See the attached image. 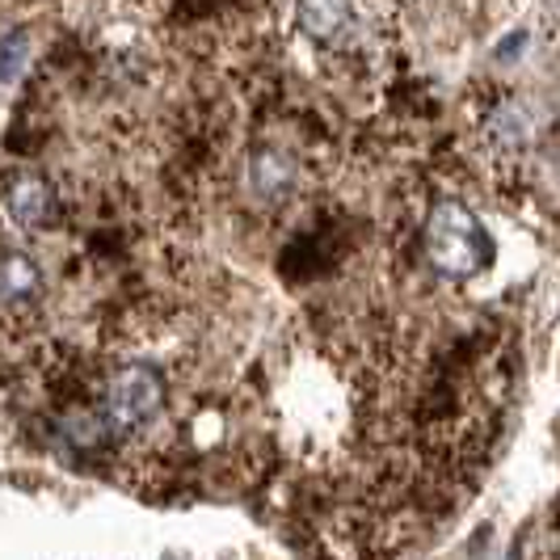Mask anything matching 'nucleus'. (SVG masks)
Masks as SVG:
<instances>
[{
	"instance_id": "nucleus-1",
	"label": "nucleus",
	"mask_w": 560,
	"mask_h": 560,
	"mask_svg": "<svg viewBox=\"0 0 560 560\" xmlns=\"http://www.w3.org/2000/svg\"><path fill=\"white\" fill-rule=\"evenodd\" d=\"M425 253L434 261L439 275L447 279H468L485 270V261L493 257V241L480 228V220L464 207V202H439L430 228H425Z\"/></svg>"
},
{
	"instance_id": "nucleus-2",
	"label": "nucleus",
	"mask_w": 560,
	"mask_h": 560,
	"mask_svg": "<svg viewBox=\"0 0 560 560\" xmlns=\"http://www.w3.org/2000/svg\"><path fill=\"white\" fill-rule=\"evenodd\" d=\"M161 396H165V384L148 363L118 366L102 396V418L110 425V434H131L148 425L161 409Z\"/></svg>"
},
{
	"instance_id": "nucleus-3",
	"label": "nucleus",
	"mask_w": 560,
	"mask_h": 560,
	"mask_svg": "<svg viewBox=\"0 0 560 560\" xmlns=\"http://www.w3.org/2000/svg\"><path fill=\"white\" fill-rule=\"evenodd\" d=\"M535 122H539V110L535 102H523V97H510L502 102L493 118H489V136L498 148H527L535 140Z\"/></svg>"
},
{
	"instance_id": "nucleus-4",
	"label": "nucleus",
	"mask_w": 560,
	"mask_h": 560,
	"mask_svg": "<svg viewBox=\"0 0 560 560\" xmlns=\"http://www.w3.org/2000/svg\"><path fill=\"white\" fill-rule=\"evenodd\" d=\"M38 291H43V275H38L34 257L4 253L0 257V300L4 304H30V300H38Z\"/></svg>"
},
{
	"instance_id": "nucleus-5",
	"label": "nucleus",
	"mask_w": 560,
	"mask_h": 560,
	"mask_svg": "<svg viewBox=\"0 0 560 560\" xmlns=\"http://www.w3.org/2000/svg\"><path fill=\"white\" fill-rule=\"evenodd\" d=\"M300 22H304L312 38L334 43L350 30L354 9H350V0H300Z\"/></svg>"
},
{
	"instance_id": "nucleus-6",
	"label": "nucleus",
	"mask_w": 560,
	"mask_h": 560,
	"mask_svg": "<svg viewBox=\"0 0 560 560\" xmlns=\"http://www.w3.org/2000/svg\"><path fill=\"white\" fill-rule=\"evenodd\" d=\"M9 215L22 228H38L47 224L51 215V190L43 177H18L13 190H9Z\"/></svg>"
},
{
	"instance_id": "nucleus-7",
	"label": "nucleus",
	"mask_w": 560,
	"mask_h": 560,
	"mask_svg": "<svg viewBox=\"0 0 560 560\" xmlns=\"http://www.w3.org/2000/svg\"><path fill=\"white\" fill-rule=\"evenodd\" d=\"M249 177H253V190L266 198H282L291 190V182H295V168L287 156L279 152H257L249 165Z\"/></svg>"
},
{
	"instance_id": "nucleus-8",
	"label": "nucleus",
	"mask_w": 560,
	"mask_h": 560,
	"mask_svg": "<svg viewBox=\"0 0 560 560\" xmlns=\"http://www.w3.org/2000/svg\"><path fill=\"white\" fill-rule=\"evenodd\" d=\"M26 51H30L26 30H13V34L0 43V84H13L18 77H22V68H26Z\"/></svg>"
}]
</instances>
